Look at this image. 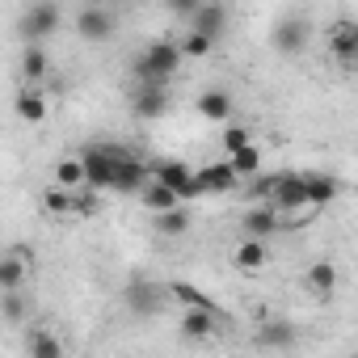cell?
<instances>
[{
  "instance_id": "30bf717a",
  "label": "cell",
  "mask_w": 358,
  "mask_h": 358,
  "mask_svg": "<svg viewBox=\"0 0 358 358\" xmlns=\"http://www.w3.org/2000/svg\"><path fill=\"white\" fill-rule=\"evenodd\" d=\"M329 55H333L341 68H354V59H358V26H354L350 17H341V22L333 26V34H329Z\"/></svg>"
},
{
  "instance_id": "4316f807",
  "label": "cell",
  "mask_w": 358,
  "mask_h": 358,
  "mask_svg": "<svg viewBox=\"0 0 358 358\" xmlns=\"http://www.w3.org/2000/svg\"><path fill=\"white\" fill-rule=\"evenodd\" d=\"M228 164L236 169V177H253L257 169H262V148L249 139L245 148H236V152H228Z\"/></svg>"
},
{
  "instance_id": "5bb4252c",
  "label": "cell",
  "mask_w": 358,
  "mask_h": 358,
  "mask_svg": "<svg viewBox=\"0 0 358 358\" xmlns=\"http://www.w3.org/2000/svg\"><path fill=\"white\" fill-rule=\"evenodd\" d=\"M194 110H199V118H207V122H228V118H232V93H228V89H203L199 101H194Z\"/></svg>"
},
{
  "instance_id": "ba28073f",
  "label": "cell",
  "mask_w": 358,
  "mask_h": 358,
  "mask_svg": "<svg viewBox=\"0 0 358 358\" xmlns=\"http://www.w3.org/2000/svg\"><path fill=\"white\" fill-rule=\"evenodd\" d=\"M148 177H152V169H148V164H143L135 152H127V156L118 160V169H114V182H110V190H114V194H139Z\"/></svg>"
},
{
  "instance_id": "7c38bea8",
  "label": "cell",
  "mask_w": 358,
  "mask_h": 358,
  "mask_svg": "<svg viewBox=\"0 0 358 358\" xmlns=\"http://www.w3.org/2000/svg\"><path fill=\"white\" fill-rule=\"evenodd\" d=\"M241 228H245V236H257V241L274 236V232H278V211H274V203H253V207L241 215Z\"/></svg>"
},
{
  "instance_id": "d4e9b609",
  "label": "cell",
  "mask_w": 358,
  "mask_h": 358,
  "mask_svg": "<svg viewBox=\"0 0 358 358\" xmlns=\"http://www.w3.org/2000/svg\"><path fill=\"white\" fill-rule=\"evenodd\" d=\"M139 203L156 215V211H169V207H177V194L169 190V186H160V182H152V177H148V182H143V190H139Z\"/></svg>"
},
{
  "instance_id": "ac0fdd59",
  "label": "cell",
  "mask_w": 358,
  "mask_h": 358,
  "mask_svg": "<svg viewBox=\"0 0 358 358\" xmlns=\"http://www.w3.org/2000/svg\"><path fill=\"white\" fill-rule=\"evenodd\" d=\"M215 324H220L215 308H182V333L186 337H211Z\"/></svg>"
},
{
  "instance_id": "f546056e",
  "label": "cell",
  "mask_w": 358,
  "mask_h": 358,
  "mask_svg": "<svg viewBox=\"0 0 358 358\" xmlns=\"http://www.w3.org/2000/svg\"><path fill=\"white\" fill-rule=\"evenodd\" d=\"M43 207L51 211V215H72V190H64V186H47L43 190Z\"/></svg>"
},
{
  "instance_id": "cb8c5ba5",
  "label": "cell",
  "mask_w": 358,
  "mask_h": 358,
  "mask_svg": "<svg viewBox=\"0 0 358 358\" xmlns=\"http://www.w3.org/2000/svg\"><path fill=\"white\" fill-rule=\"evenodd\" d=\"M156 232L160 236H186L190 232V211L182 203L169 207V211H156Z\"/></svg>"
},
{
  "instance_id": "8fae6325",
  "label": "cell",
  "mask_w": 358,
  "mask_h": 358,
  "mask_svg": "<svg viewBox=\"0 0 358 358\" xmlns=\"http://www.w3.org/2000/svg\"><path fill=\"white\" fill-rule=\"evenodd\" d=\"M186 26L199 30V34H207V38H224V30H228V9L215 5V0H203V5L186 17Z\"/></svg>"
},
{
  "instance_id": "d590c367",
  "label": "cell",
  "mask_w": 358,
  "mask_h": 358,
  "mask_svg": "<svg viewBox=\"0 0 358 358\" xmlns=\"http://www.w3.org/2000/svg\"><path fill=\"white\" fill-rule=\"evenodd\" d=\"M55 5H76V0H55Z\"/></svg>"
},
{
  "instance_id": "6da1fadb",
  "label": "cell",
  "mask_w": 358,
  "mask_h": 358,
  "mask_svg": "<svg viewBox=\"0 0 358 358\" xmlns=\"http://www.w3.org/2000/svg\"><path fill=\"white\" fill-rule=\"evenodd\" d=\"M127 152H131V148H118V143H89L85 152H76V156H80V169H85V186L110 190L114 169H118V160H122Z\"/></svg>"
},
{
  "instance_id": "83f0119b",
  "label": "cell",
  "mask_w": 358,
  "mask_h": 358,
  "mask_svg": "<svg viewBox=\"0 0 358 358\" xmlns=\"http://www.w3.org/2000/svg\"><path fill=\"white\" fill-rule=\"evenodd\" d=\"M55 186H64V190H76V186H85L80 156H64V160L55 164Z\"/></svg>"
},
{
  "instance_id": "44dd1931",
  "label": "cell",
  "mask_w": 358,
  "mask_h": 358,
  "mask_svg": "<svg viewBox=\"0 0 358 358\" xmlns=\"http://www.w3.org/2000/svg\"><path fill=\"white\" fill-rule=\"evenodd\" d=\"M308 291L320 295V299H329V295L337 291V266H333V262H312V270H308Z\"/></svg>"
},
{
  "instance_id": "52a82bcc",
  "label": "cell",
  "mask_w": 358,
  "mask_h": 358,
  "mask_svg": "<svg viewBox=\"0 0 358 358\" xmlns=\"http://www.w3.org/2000/svg\"><path fill=\"white\" fill-rule=\"evenodd\" d=\"M160 299H164V287H156L152 278H131L122 287V303L135 312V316H156L160 312Z\"/></svg>"
},
{
  "instance_id": "3957f363",
  "label": "cell",
  "mask_w": 358,
  "mask_h": 358,
  "mask_svg": "<svg viewBox=\"0 0 358 358\" xmlns=\"http://www.w3.org/2000/svg\"><path fill=\"white\" fill-rule=\"evenodd\" d=\"M148 169H152V182L169 186L177 194V203H194V199L207 194L203 182H199V173H190L186 160H160V164H148Z\"/></svg>"
},
{
  "instance_id": "603a6c76",
  "label": "cell",
  "mask_w": 358,
  "mask_h": 358,
  "mask_svg": "<svg viewBox=\"0 0 358 358\" xmlns=\"http://www.w3.org/2000/svg\"><path fill=\"white\" fill-rule=\"evenodd\" d=\"M26 257H17L13 249L0 253V291H13V287H26Z\"/></svg>"
},
{
  "instance_id": "484cf974",
  "label": "cell",
  "mask_w": 358,
  "mask_h": 358,
  "mask_svg": "<svg viewBox=\"0 0 358 358\" xmlns=\"http://www.w3.org/2000/svg\"><path fill=\"white\" fill-rule=\"evenodd\" d=\"M0 316H5L9 324H22V320L30 316V299L22 295V287H13V291H0Z\"/></svg>"
},
{
  "instance_id": "2e32d148",
  "label": "cell",
  "mask_w": 358,
  "mask_h": 358,
  "mask_svg": "<svg viewBox=\"0 0 358 358\" xmlns=\"http://www.w3.org/2000/svg\"><path fill=\"white\" fill-rule=\"evenodd\" d=\"M303 190H308V203L320 211V207H329L337 199L341 182H337V177H329V173H303Z\"/></svg>"
},
{
  "instance_id": "8992f818",
  "label": "cell",
  "mask_w": 358,
  "mask_h": 358,
  "mask_svg": "<svg viewBox=\"0 0 358 358\" xmlns=\"http://www.w3.org/2000/svg\"><path fill=\"white\" fill-rule=\"evenodd\" d=\"M270 203H274L278 215H291V211L312 207L308 203V190H303V173H278V182L270 190Z\"/></svg>"
},
{
  "instance_id": "1f68e13d",
  "label": "cell",
  "mask_w": 358,
  "mask_h": 358,
  "mask_svg": "<svg viewBox=\"0 0 358 358\" xmlns=\"http://www.w3.org/2000/svg\"><path fill=\"white\" fill-rule=\"evenodd\" d=\"M274 182H278V173H253V182H249V203H270V190H274Z\"/></svg>"
},
{
  "instance_id": "9c48e42d",
  "label": "cell",
  "mask_w": 358,
  "mask_h": 358,
  "mask_svg": "<svg viewBox=\"0 0 358 358\" xmlns=\"http://www.w3.org/2000/svg\"><path fill=\"white\" fill-rule=\"evenodd\" d=\"M76 34H80L85 43H106V38H114V13L101 9V5H85V13L76 17Z\"/></svg>"
},
{
  "instance_id": "ffe728a7",
  "label": "cell",
  "mask_w": 358,
  "mask_h": 358,
  "mask_svg": "<svg viewBox=\"0 0 358 358\" xmlns=\"http://www.w3.org/2000/svg\"><path fill=\"white\" fill-rule=\"evenodd\" d=\"M13 110H17V118H22V122H30V127H34V122H43V118H47V97H43L38 89H22V93H17V101H13Z\"/></svg>"
},
{
  "instance_id": "d6a6232c",
  "label": "cell",
  "mask_w": 358,
  "mask_h": 358,
  "mask_svg": "<svg viewBox=\"0 0 358 358\" xmlns=\"http://www.w3.org/2000/svg\"><path fill=\"white\" fill-rule=\"evenodd\" d=\"M291 337H295V333H291V324H282V320H274V324H266V329L257 333L262 345H291Z\"/></svg>"
},
{
  "instance_id": "836d02e7",
  "label": "cell",
  "mask_w": 358,
  "mask_h": 358,
  "mask_svg": "<svg viewBox=\"0 0 358 358\" xmlns=\"http://www.w3.org/2000/svg\"><path fill=\"white\" fill-rule=\"evenodd\" d=\"M249 139H253V135H249L245 127H236V122H228V127H224V156H228V152H236V148H245Z\"/></svg>"
},
{
  "instance_id": "e575fe53",
  "label": "cell",
  "mask_w": 358,
  "mask_h": 358,
  "mask_svg": "<svg viewBox=\"0 0 358 358\" xmlns=\"http://www.w3.org/2000/svg\"><path fill=\"white\" fill-rule=\"evenodd\" d=\"M199 5H203V0H169V9H173L177 17H190V13H194Z\"/></svg>"
},
{
  "instance_id": "7402d4cb",
  "label": "cell",
  "mask_w": 358,
  "mask_h": 358,
  "mask_svg": "<svg viewBox=\"0 0 358 358\" xmlns=\"http://www.w3.org/2000/svg\"><path fill=\"white\" fill-rule=\"evenodd\" d=\"M164 295H169L173 303H182V308H215V299H211V295H203L194 282H169V287H164ZM215 312H220V308H215Z\"/></svg>"
},
{
  "instance_id": "277c9868",
  "label": "cell",
  "mask_w": 358,
  "mask_h": 358,
  "mask_svg": "<svg viewBox=\"0 0 358 358\" xmlns=\"http://www.w3.org/2000/svg\"><path fill=\"white\" fill-rule=\"evenodd\" d=\"M55 30H59V5L55 0H38V5H30L22 13V22H17L22 43H47Z\"/></svg>"
},
{
  "instance_id": "d6986e66",
  "label": "cell",
  "mask_w": 358,
  "mask_h": 358,
  "mask_svg": "<svg viewBox=\"0 0 358 358\" xmlns=\"http://www.w3.org/2000/svg\"><path fill=\"white\" fill-rule=\"evenodd\" d=\"M266 241H257V236H245L241 245H236V253H232V262H236V270H245V274H253V270H262L266 266Z\"/></svg>"
},
{
  "instance_id": "f1b7e54d",
  "label": "cell",
  "mask_w": 358,
  "mask_h": 358,
  "mask_svg": "<svg viewBox=\"0 0 358 358\" xmlns=\"http://www.w3.org/2000/svg\"><path fill=\"white\" fill-rule=\"evenodd\" d=\"M26 354H34V358H59L64 354V345H59V337H51V333H30V341H26Z\"/></svg>"
},
{
  "instance_id": "e0dca14e",
  "label": "cell",
  "mask_w": 358,
  "mask_h": 358,
  "mask_svg": "<svg viewBox=\"0 0 358 358\" xmlns=\"http://www.w3.org/2000/svg\"><path fill=\"white\" fill-rule=\"evenodd\" d=\"M47 72H51V55H47V47H43V43H26V47H22V80L34 85V80H43Z\"/></svg>"
},
{
  "instance_id": "9a60e30c",
  "label": "cell",
  "mask_w": 358,
  "mask_h": 358,
  "mask_svg": "<svg viewBox=\"0 0 358 358\" xmlns=\"http://www.w3.org/2000/svg\"><path fill=\"white\" fill-rule=\"evenodd\" d=\"M199 182H203V190L207 194H228V190H236V169L228 164V156L224 160H215V164H207V169H199Z\"/></svg>"
},
{
  "instance_id": "4dcf8cb0",
  "label": "cell",
  "mask_w": 358,
  "mask_h": 358,
  "mask_svg": "<svg viewBox=\"0 0 358 358\" xmlns=\"http://www.w3.org/2000/svg\"><path fill=\"white\" fill-rule=\"evenodd\" d=\"M211 47H215V38H207V34H199V30H186V38L177 43V51H182V55H190V59H203V55H211Z\"/></svg>"
},
{
  "instance_id": "5b68a950",
  "label": "cell",
  "mask_w": 358,
  "mask_h": 358,
  "mask_svg": "<svg viewBox=\"0 0 358 358\" xmlns=\"http://www.w3.org/2000/svg\"><path fill=\"white\" fill-rule=\"evenodd\" d=\"M131 114L143 118V122L164 118L169 114V89H164V80H139L131 89Z\"/></svg>"
},
{
  "instance_id": "7a4b0ae2",
  "label": "cell",
  "mask_w": 358,
  "mask_h": 358,
  "mask_svg": "<svg viewBox=\"0 0 358 358\" xmlns=\"http://www.w3.org/2000/svg\"><path fill=\"white\" fill-rule=\"evenodd\" d=\"M182 51H177V43H169V38H160V43H148L143 51H139V59H135V80H164L169 85V76L182 68Z\"/></svg>"
},
{
  "instance_id": "4fadbf2b",
  "label": "cell",
  "mask_w": 358,
  "mask_h": 358,
  "mask_svg": "<svg viewBox=\"0 0 358 358\" xmlns=\"http://www.w3.org/2000/svg\"><path fill=\"white\" fill-rule=\"evenodd\" d=\"M274 47H278L282 55H299V51L308 47V22H303V17H282V22L274 26Z\"/></svg>"
}]
</instances>
